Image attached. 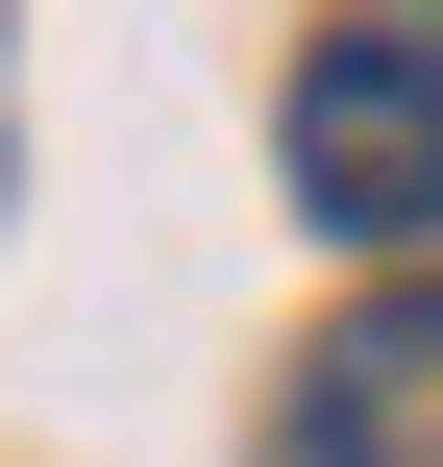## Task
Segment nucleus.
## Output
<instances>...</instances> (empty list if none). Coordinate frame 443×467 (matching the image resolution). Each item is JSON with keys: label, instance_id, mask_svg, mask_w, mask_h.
I'll list each match as a JSON object with an SVG mask.
<instances>
[{"label": "nucleus", "instance_id": "nucleus-2", "mask_svg": "<svg viewBox=\"0 0 443 467\" xmlns=\"http://www.w3.org/2000/svg\"><path fill=\"white\" fill-rule=\"evenodd\" d=\"M296 467H443V296H370L296 369Z\"/></svg>", "mask_w": 443, "mask_h": 467}, {"label": "nucleus", "instance_id": "nucleus-1", "mask_svg": "<svg viewBox=\"0 0 443 467\" xmlns=\"http://www.w3.org/2000/svg\"><path fill=\"white\" fill-rule=\"evenodd\" d=\"M296 222H345V246H443V49H419V25L296 49Z\"/></svg>", "mask_w": 443, "mask_h": 467}]
</instances>
